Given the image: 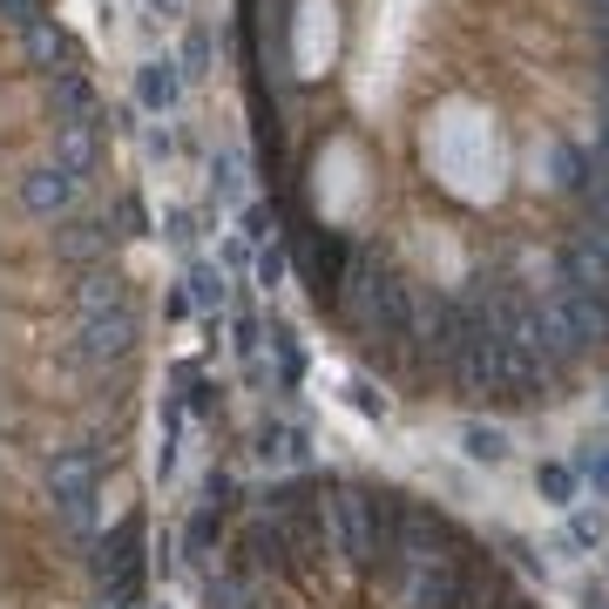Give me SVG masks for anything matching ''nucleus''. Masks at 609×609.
I'll use <instances>...</instances> for the list:
<instances>
[{"label": "nucleus", "instance_id": "nucleus-16", "mask_svg": "<svg viewBox=\"0 0 609 609\" xmlns=\"http://www.w3.org/2000/svg\"><path fill=\"white\" fill-rule=\"evenodd\" d=\"M576 467H562V461H549V467H535V495L549 501V508H576Z\"/></svg>", "mask_w": 609, "mask_h": 609}, {"label": "nucleus", "instance_id": "nucleus-21", "mask_svg": "<svg viewBox=\"0 0 609 609\" xmlns=\"http://www.w3.org/2000/svg\"><path fill=\"white\" fill-rule=\"evenodd\" d=\"M136 596H143V568H136V576H115V583L95 596V609H136Z\"/></svg>", "mask_w": 609, "mask_h": 609}, {"label": "nucleus", "instance_id": "nucleus-27", "mask_svg": "<svg viewBox=\"0 0 609 609\" xmlns=\"http://www.w3.org/2000/svg\"><path fill=\"white\" fill-rule=\"evenodd\" d=\"M0 21H8V27H34L41 21V0H0Z\"/></svg>", "mask_w": 609, "mask_h": 609}, {"label": "nucleus", "instance_id": "nucleus-26", "mask_svg": "<svg viewBox=\"0 0 609 609\" xmlns=\"http://www.w3.org/2000/svg\"><path fill=\"white\" fill-rule=\"evenodd\" d=\"M346 393H352V406H359V414H373V420H386V393H373V380H352Z\"/></svg>", "mask_w": 609, "mask_h": 609}, {"label": "nucleus", "instance_id": "nucleus-32", "mask_svg": "<svg viewBox=\"0 0 609 609\" xmlns=\"http://www.w3.org/2000/svg\"><path fill=\"white\" fill-rule=\"evenodd\" d=\"M244 237H271V217L264 211H244Z\"/></svg>", "mask_w": 609, "mask_h": 609}, {"label": "nucleus", "instance_id": "nucleus-10", "mask_svg": "<svg viewBox=\"0 0 609 609\" xmlns=\"http://www.w3.org/2000/svg\"><path fill=\"white\" fill-rule=\"evenodd\" d=\"M55 251H61V258H75V264L102 258V251H109V224H95V217H68V224L55 230Z\"/></svg>", "mask_w": 609, "mask_h": 609}, {"label": "nucleus", "instance_id": "nucleus-24", "mask_svg": "<svg viewBox=\"0 0 609 609\" xmlns=\"http://www.w3.org/2000/svg\"><path fill=\"white\" fill-rule=\"evenodd\" d=\"M211 190H217L224 203H237V190H244V177H237V156H211Z\"/></svg>", "mask_w": 609, "mask_h": 609}, {"label": "nucleus", "instance_id": "nucleus-1", "mask_svg": "<svg viewBox=\"0 0 609 609\" xmlns=\"http://www.w3.org/2000/svg\"><path fill=\"white\" fill-rule=\"evenodd\" d=\"M332 528L339 549L359 568L393 562V535H399V495H373V487H339L332 495Z\"/></svg>", "mask_w": 609, "mask_h": 609}, {"label": "nucleus", "instance_id": "nucleus-35", "mask_svg": "<svg viewBox=\"0 0 609 609\" xmlns=\"http://www.w3.org/2000/svg\"><path fill=\"white\" fill-rule=\"evenodd\" d=\"M602 61H609V14H602Z\"/></svg>", "mask_w": 609, "mask_h": 609}, {"label": "nucleus", "instance_id": "nucleus-8", "mask_svg": "<svg viewBox=\"0 0 609 609\" xmlns=\"http://www.w3.org/2000/svg\"><path fill=\"white\" fill-rule=\"evenodd\" d=\"M55 162L81 183V177H95V162H102V143H95V122H55Z\"/></svg>", "mask_w": 609, "mask_h": 609}, {"label": "nucleus", "instance_id": "nucleus-23", "mask_svg": "<svg viewBox=\"0 0 609 609\" xmlns=\"http://www.w3.org/2000/svg\"><path fill=\"white\" fill-rule=\"evenodd\" d=\"M190 298H196V305H211V312H217V305H224V278H217L211 264H196V271H190Z\"/></svg>", "mask_w": 609, "mask_h": 609}, {"label": "nucleus", "instance_id": "nucleus-7", "mask_svg": "<svg viewBox=\"0 0 609 609\" xmlns=\"http://www.w3.org/2000/svg\"><path fill=\"white\" fill-rule=\"evenodd\" d=\"M136 568H143V515H129V521L115 528V535L95 542V576H102V583L136 576Z\"/></svg>", "mask_w": 609, "mask_h": 609}, {"label": "nucleus", "instance_id": "nucleus-3", "mask_svg": "<svg viewBox=\"0 0 609 609\" xmlns=\"http://www.w3.org/2000/svg\"><path fill=\"white\" fill-rule=\"evenodd\" d=\"M95 474H102L95 447H61V454L48 461V495L68 515L75 535H89V521H95Z\"/></svg>", "mask_w": 609, "mask_h": 609}, {"label": "nucleus", "instance_id": "nucleus-11", "mask_svg": "<svg viewBox=\"0 0 609 609\" xmlns=\"http://www.w3.org/2000/svg\"><path fill=\"white\" fill-rule=\"evenodd\" d=\"M75 305H81V318L122 312V305H129V284H122L115 271H89V278H81V292H75Z\"/></svg>", "mask_w": 609, "mask_h": 609}, {"label": "nucleus", "instance_id": "nucleus-13", "mask_svg": "<svg viewBox=\"0 0 609 609\" xmlns=\"http://www.w3.org/2000/svg\"><path fill=\"white\" fill-rule=\"evenodd\" d=\"M244 555H251V568H278L284 555H292V535H284V521H278V515H264L251 535H244Z\"/></svg>", "mask_w": 609, "mask_h": 609}, {"label": "nucleus", "instance_id": "nucleus-14", "mask_svg": "<svg viewBox=\"0 0 609 609\" xmlns=\"http://www.w3.org/2000/svg\"><path fill=\"white\" fill-rule=\"evenodd\" d=\"M549 183L568 190V196H583L589 190V156L576 143H549Z\"/></svg>", "mask_w": 609, "mask_h": 609}, {"label": "nucleus", "instance_id": "nucleus-34", "mask_svg": "<svg viewBox=\"0 0 609 609\" xmlns=\"http://www.w3.org/2000/svg\"><path fill=\"white\" fill-rule=\"evenodd\" d=\"M583 609H609V596L602 589H583Z\"/></svg>", "mask_w": 609, "mask_h": 609}, {"label": "nucleus", "instance_id": "nucleus-29", "mask_svg": "<svg viewBox=\"0 0 609 609\" xmlns=\"http://www.w3.org/2000/svg\"><path fill=\"white\" fill-rule=\"evenodd\" d=\"M115 217H122V237H143V203H136V196H122Z\"/></svg>", "mask_w": 609, "mask_h": 609}, {"label": "nucleus", "instance_id": "nucleus-25", "mask_svg": "<svg viewBox=\"0 0 609 609\" xmlns=\"http://www.w3.org/2000/svg\"><path fill=\"white\" fill-rule=\"evenodd\" d=\"M568 467H576V474H589V481L602 487V495H609V454H596V447H583V454L568 461Z\"/></svg>", "mask_w": 609, "mask_h": 609}, {"label": "nucleus", "instance_id": "nucleus-22", "mask_svg": "<svg viewBox=\"0 0 609 609\" xmlns=\"http://www.w3.org/2000/svg\"><path fill=\"white\" fill-rule=\"evenodd\" d=\"M183 75H211V27H190V41H183Z\"/></svg>", "mask_w": 609, "mask_h": 609}, {"label": "nucleus", "instance_id": "nucleus-30", "mask_svg": "<svg viewBox=\"0 0 609 609\" xmlns=\"http://www.w3.org/2000/svg\"><path fill=\"white\" fill-rule=\"evenodd\" d=\"M596 115H602V122H596V129L609 136V75H596Z\"/></svg>", "mask_w": 609, "mask_h": 609}, {"label": "nucleus", "instance_id": "nucleus-36", "mask_svg": "<svg viewBox=\"0 0 609 609\" xmlns=\"http://www.w3.org/2000/svg\"><path fill=\"white\" fill-rule=\"evenodd\" d=\"M589 8H596V21H602V14H609V0H589Z\"/></svg>", "mask_w": 609, "mask_h": 609}, {"label": "nucleus", "instance_id": "nucleus-20", "mask_svg": "<svg viewBox=\"0 0 609 609\" xmlns=\"http://www.w3.org/2000/svg\"><path fill=\"white\" fill-rule=\"evenodd\" d=\"M568 542H576V549H596L602 542V508H568Z\"/></svg>", "mask_w": 609, "mask_h": 609}, {"label": "nucleus", "instance_id": "nucleus-28", "mask_svg": "<svg viewBox=\"0 0 609 609\" xmlns=\"http://www.w3.org/2000/svg\"><path fill=\"white\" fill-rule=\"evenodd\" d=\"M258 284H264V292H271V284H284V251H278V244H264V251H258Z\"/></svg>", "mask_w": 609, "mask_h": 609}, {"label": "nucleus", "instance_id": "nucleus-17", "mask_svg": "<svg viewBox=\"0 0 609 609\" xmlns=\"http://www.w3.org/2000/svg\"><path fill=\"white\" fill-rule=\"evenodd\" d=\"M55 102H61V122H95V89L81 75H55Z\"/></svg>", "mask_w": 609, "mask_h": 609}, {"label": "nucleus", "instance_id": "nucleus-19", "mask_svg": "<svg viewBox=\"0 0 609 609\" xmlns=\"http://www.w3.org/2000/svg\"><path fill=\"white\" fill-rule=\"evenodd\" d=\"M258 454H264V461H305V433L264 420V427H258Z\"/></svg>", "mask_w": 609, "mask_h": 609}, {"label": "nucleus", "instance_id": "nucleus-31", "mask_svg": "<svg viewBox=\"0 0 609 609\" xmlns=\"http://www.w3.org/2000/svg\"><path fill=\"white\" fill-rule=\"evenodd\" d=\"M183 386H190V406H196V414H203V406H211V393H217L211 380H183Z\"/></svg>", "mask_w": 609, "mask_h": 609}, {"label": "nucleus", "instance_id": "nucleus-2", "mask_svg": "<svg viewBox=\"0 0 609 609\" xmlns=\"http://www.w3.org/2000/svg\"><path fill=\"white\" fill-rule=\"evenodd\" d=\"M393 589H399L406 609H461L467 602V568H461V555H433V562L393 555Z\"/></svg>", "mask_w": 609, "mask_h": 609}, {"label": "nucleus", "instance_id": "nucleus-9", "mask_svg": "<svg viewBox=\"0 0 609 609\" xmlns=\"http://www.w3.org/2000/svg\"><path fill=\"white\" fill-rule=\"evenodd\" d=\"M177 95H183V68L177 61H143L136 68V102L143 109H177Z\"/></svg>", "mask_w": 609, "mask_h": 609}, {"label": "nucleus", "instance_id": "nucleus-5", "mask_svg": "<svg viewBox=\"0 0 609 609\" xmlns=\"http://www.w3.org/2000/svg\"><path fill=\"white\" fill-rule=\"evenodd\" d=\"M447 373H454L461 393H501V339L481 325V332L454 352V365H447Z\"/></svg>", "mask_w": 609, "mask_h": 609}, {"label": "nucleus", "instance_id": "nucleus-15", "mask_svg": "<svg viewBox=\"0 0 609 609\" xmlns=\"http://www.w3.org/2000/svg\"><path fill=\"white\" fill-rule=\"evenodd\" d=\"M21 48H27V61H34V68H48V75H55V61L68 55V41H61V27H55L48 14H41L34 27H21Z\"/></svg>", "mask_w": 609, "mask_h": 609}, {"label": "nucleus", "instance_id": "nucleus-12", "mask_svg": "<svg viewBox=\"0 0 609 609\" xmlns=\"http://www.w3.org/2000/svg\"><path fill=\"white\" fill-rule=\"evenodd\" d=\"M461 454H467L474 467H501V461L515 454V447H508V433H501V427H487V420H467V427H461Z\"/></svg>", "mask_w": 609, "mask_h": 609}, {"label": "nucleus", "instance_id": "nucleus-18", "mask_svg": "<svg viewBox=\"0 0 609 609\" xmlns=\"http://www.w3.org/2000/svg\"><path fill=\"white\" fill-rule=\"evenodd\" d=\"M224 535V501H203L196 515H190V535H183V549L203 562V555H211V542Z\"/></svg>", "mask_w": 609, "mask_h": 609}, {"label": "nucleus", "instance_id": "nucleus-33", "mask_svg": "<svg viewBox=\"0 0 609 609\" xmlns=\"http://www.w3.org/2000/svg\"><path fill=\"white\" fill-rule=\"evenodd\" d=\"M149 8H156V14H183V8H190V0H149Z\"/></svg>", "mask_w": 609, "mask_h": 609}, {"label": "nucleus", "instance_id": "nucleus-6", "mask_svg": "<svg viewBox=\"0 0 609 609\" xmlns=\"http://www.w3.org/2000/svg\"><path fill=\"white\" fill-rule=\"evenodd\" d=\"M68 203H75V177L61 170V162H41V170L21 177V211L27 217L55 224V217H68Z\"/></svg>", "mask_w": 609, "mask_h": 609}, {"label": "nucleus", "instance_id": "nucleus-4", "mask_svg": "<svg viewBox=\"0 0 609 609\" xmlns=\"http://www.w3.org/2000/svg\"><path fill=\"white\" fill-rule=\"evenodd\" d=\"M136 312L122 305V312H95V318H81V359L89 365H109V359H129L136 352Z\"/></svg>", "mask_w": 609, "mask_h": 609}]
</instances>
